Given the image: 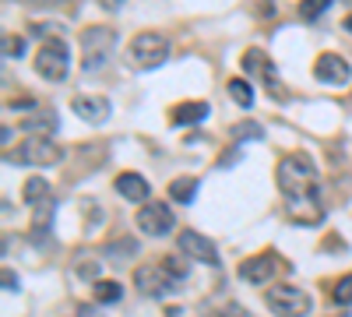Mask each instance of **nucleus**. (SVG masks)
Here are the masks:
<instances>
[{
	"label": "nucleus",
	"instance_id": "obj_7",
	"mask_svg": "<svg viewBox=\"0 0 352 317\" xmlns=\"http://www.w3.org/2000/svg\"><path fill=\"white\" fill-rule=\"evenodd\" d=\"M8 162H18V166H56L60 162V145L53 138H25L14 152L4 155Z\"/></svg>",
	"mask_w": 352,
	"mask_h": 317
},
{
	"label": "nucleus",
	"instance_id": "obj_29",
	"mask_svg": "<svg viewBox=\"0 0 352 317\" xmlns=\"http://www.w3.org/2000/svg\"><path fill=\"white\" fill-rule=\"evenodd\" d=\"M127 4V0H99V8H106V11H120Z\"/></svg>",
	"mask_w": 352,
	"mask_h": 317
},
{
	"label": "nucleus",
	"instance_id": "obj_15",
	"mask_svg": "<svg viewBox=\"0 0 352 317\" xmlns=\"http://www.w3.org/2000/svg\"><path fill=\"white\" fill-rule=\"evenodd\" d=\"M116 194H120L124 201H148V194H152V187H148V180L141 177V173H120V177H116Z\"/></svg>",
	"mask_w": 352,
	"mask_h": 317
},
{
	"label": "nucleus",
	"instance_id": "obj_32",
	"mask_svg": "<svg viewBox=\"0 0 352 317\" xmlns=\"http://www.w3.org/2000/svg\"><path fill=\"white\" fill-rule=\"evenodd\" d=\"M342 28H345V32L352 36V14H345V21H342Z\"/></svg>",
	"mask_w": 352,
	"mask_h": 317
},
{
	"label": "nucleus",
	"instance_id": "obj_8",
	"mask_svg": "<svg viewBox=\"0 0 352 317\" xmlns=\"http://www.w3.org/2000/svg\"><path fill=\"white\" fill-rule=\"evenodd\" d=\"M138 229L144 237H155V240H162V237H169L173 233V226H176V219H173V208L166 205V201H144V205L138 208Z\"/></svg>",
	"mask_w": 352,
	"mask_h": 317
},
{
	"label": "nucleus",
	"instance_id": "obj_10",
	"mask_svg": "<svg viewBox=\"0 0 352 317\" xmlns=\"http://www.w3.org/2000/svg\"><path fill=\"white\" fill-rule=\"evenodd\" d=\"M282 272V257L275 250H264V254H254L240 265V278L250 282V285H264L268 278H275Z\"/></svg>",
	"mask_w": 352,
	"mask_h": 317
},
{
	"label": "nucleus",
	"instance_id": "obj_22",
	"mask_svg": "<svg viewBox=\"0 0 352 317\" xmlns=\"http://www.w3.org/2000/svg\"><path fill=\"white\" fill-rule=\"evenodd\" d=\"M74 275L88 278V282H102L99 278V257H78V261H74Z\"/></svg>",
	"mask_w": 352,
	"mask_h": 317
},
{
	"label": "nucleus",
	"instance_id": "obj_17",
	"mask_svg": "<svg viewBox=\"0 0 352 317\" xmlns=\"http://www.w3.org/2000/svg\"><path fill=\"white\" fill-rule=\"evenodd\" d=\"M194 194H197V180H194V177H176V180L169 184V197L176 201V205H190Z\"/></svg>",
	"mask_w": 352,
	"mask_h": 317
},
{
	"label": "nucleus",
	"instance_id": "obj_19",
	"mask_svg": "<svg viewBox=\"0 0 352 317\" xmlns=\"http://www.w3.org/2000/svg\"><path fill=\"white\" fill-rule=\"evenodd\" d=\"M106 250H109V261H116V265H120V261H131V257H134L141 247H138V240L124 237V240H113Z\"/></svg>",
	"mask_w": 352,
	"mask_h": 317
},
{
	"label": "nucleus",
	"instance_id": "obj_9",
	"mask_svg": "<svg viewBox=\"0 0 352 317\" xmlns=\"http://www.w3.org/2000/svg\"><path fill=\"white\" fill-rule=\"evenodd\" d=\"M176 250H180L184 257H190V261H201V265L219 268V250H215V243L204 237V233H197V229H184V233L176 237Z\"/></svg>",
	"mask_w": 352,
	"mask_h": 317
},
{
	"label": "nucleus",
	"instance_id": "obj_14",
	"mask_svg": "<svg viewBox=\"0 0 352 317\" xmlns=\"http://www.w3.org/2000/svg\"><path fill=\"white\" fill-rule=\"evenodd\" d=\"M56 127H60V120H56V113L53 109H32L28 117L21 120V131L28 134V138H53L56 134Z\"/></svg>",
	"mask_w": 352,
	"mask_h": 317
},
{
	"label": "nucleus",
	"instance_id": "obj_24",
	"mask_svg": "<svg viewBox=\"0 0 352 317\" xmlns=\"http://www.w3.org/2000/svg\"><path fill=\"white\" fill-rule=\"evenodd\" d=\"M232 138H236V141H261L264 138V127L254 124V120H243V124L232 127Z\"/></svg>",
	"mask_w": 352,
	"mask_h": 317
},
{
	"label": "nucleus",
	"instance_id": "obj_12",
	"mask_svg": "<svg viewBox=\"0 0 352 317\" xmlns=\"http://www.w3.org/2000/svg\"><path fill=\"white\" fill-rule=\"evenodd\" d=\"M243 71H247V74H257V78L264 81V89H272L275 96H282V89H278V71H275V64L268 61V53L247 50V53H243Z\"/></svg>",
	"mask_w": 352,
	"mask_h": 317
},
{
	"label": "nucleus",
	"instance_id": "obj_1",
	"mask_svg": "<svg viewBox=\"0 0 352 317\" xmlns=\"http://www.w3.org/2000/svg\"><path fill=\"white\" fill-rule=\"evenodd\" d=\"M278 190L285 197L289 215L300 226H320L324 222V197H320V180H317V166L303 152H289L282 155L275 169Z\"/></svg>",
	"mask_w": 352,
	"mask_h": 317
},
{
	"label": "nucleus",
	"instance_id": "obj_6",
	"mask_svg": "<svg viewBox=\"0 0 352 317\" xmlns=\"http://www.w3.org/2000/svg\"><path fill=\"white\" fill-rule=\"evenodd\" d=\"M36 71L43 81H64L71 71V50L64 39H43L36 50Z\"/></svg>",
	"mask_w": 352,
	"mask_h": 317
},
{
	"label": "nucleus",
	"instance_id": "obj_26",
	"mask_svg": "<svg viewBox=\"0 0 352 317\" xmlns=\"http://www.w3.org/2000/svg\"><path fill=\"white\" fill-rule=\"evenodd\" d=\"M36 233H43V229H50V219H53V197L43 201V205H36Z\"/></svg>",
	"mask_w": 352,
	"mask_h": 317
},
{
	"label": "nucleus",
	"instance_id": "obj_4",
	"mask_svg": "<svg viewBox=\"0 0 352 317\" xmlns=\"http://www.w3.org/2000/svg\"><path fill=\"white\" fill-rule=\"evenodd\" d=\"M169 61V39L162 32H138L127 43V64L134 71H155Z\"/></svg>",
	"mask_w": 352,
	"mask_h": 317
},
{
	"label": "nucleus",
	"instance_id": "obj_16",
	"mask_svg": "<svg viewBox=\"0 0 352 317\" xmlns=\"http://www.w3.org/2000/svg\"><path fill=\"white\" fill-rule=\"evenodd\" d=\"M208 102H201V99H190V102H180V106H173V113H169V120L176 124V127H190V124H201L204 117H208Z\"/></svg>",
	"mask_w": 352,
	"mask_h": 317
},
{
	"label": "nucleus",
	"instance_id": "obj_31",
	"mask_svg": "<svg viewBox=\"0 0 352 317\" xmlns=\"http://www.w3.org/2000/svg\"><path fill=\"white\" fill-rule=\"evenodd\" d=\"M222 317H250V314H247V310H240V307H226V310H222Z\"/></svg>",
	"mask_w": 352,
	"mask_h": 317
},
{
	"label": "nucleus",
	"instance_id": "obj_2",
	"mask_svg": "<svg viewBox=\"0 0 352 317\" xmlns=\"http://www.w3.org/2000/svg\"><path fill=\"white\" fill-rule=\"evenodd\" d=\"M187 282V257L184 254H169L162 261H148L134 272V289L141 296H166L184 289Z\"/></svg>",
	"mask_w": 352,
	"mask_h": 317
},
{
	"label": "nucleus",
	"instance_id": "obj_21",
	"mask_svg": "<svg viewBox=\"0 0 352 317\" xmlns=\"http://www.w3.org/2000/svg\"><path fill=\"white\" fill-rule=\"evenodd\" d=\"M120 296H124V285H120V282H109V278L96 282V300H99V303H116Z\"/></svg>",
	"mask_w": 352,
	"mask_h": 317
},
{
	"label": "nucleus",
	"instance_id": "obj_30",
	"mask_svg": "<svg viewBox=\"0 0 352 317\" xmlns=\"http://www.w3.org/2000/svg\"><path fill=\"white\" fill-rule=\"evenodd\" d=\"M28 4H39V8H60L67 0H28Z\"/></svg>",
	"mask_w": 352,
	"mask_h": 317
},
{
	"label": "nucleus",
	"instance_id": "obj_18",
	"mask_svg": "<svg viewBox=\"0 0 352 317\" xmlns=\"http://www.w3.org/2000/svg\"><path fill=\"white\" fill-rule=\"evenodd\" d=\"M21 197L28 205H43V201H50V184L43 177H28L25 187H21Z\"/></svg>",
	"mask_w": 352,
	"mask_h": 317
},
{
	"label": "nucleus",
	"instance_id": "obj_28",
	"mask_svg": "<svg viewBox=\"0 0 352 317\" xmlns=\"http://www.w3.org/2000/svg\"><path fill=\"white\" fill-rule=\"evenodd\" d=\"M4 289H18V275L11 268H4Z\"/></svg>",
	"mask_w": 352,
	"mask_h": 317
},
{
	"label": "nucleus",
	"instance_id": "obj_23",
	"mask_svg": "<svg viewBox=\"0 0 352 317\" xmlns=\"http://www.w3.org/2000/svg\"><path fill=\"white\" fill-rule=\"evenodd\" d=\"M328 8H331V0H300V18L303 21H317Z\"/></svg>",
	"mask_w": 352,
	"mask_h": 317
},
{
	"label": "nucleus",
	"instance_id": "obj_25",
	"mask_svg": "<svg viewBox=\"0 0 352 317\" xmlns=\"http://www.w3.org/2000/svg\"><path fill=\"white\" fill-rule=\"evenodd\" d=\"M331 296H335V303H338V307H352V275H342V278L335 282Z\"/></svg>",
	"mask_w": 352,
	"mask_h": 317
},
{
	"label": "nucleus",
	"instance_id": "obj_3",
	"mask_svg": "<svg viewBox=\"0 0 352 317\" xmlns=\"http://www.w3.org/2000/svg\"><path fill=\"white\" fill-rule=\"evenodd\" d=\"M113 50H116V32L109 25H88L81 32V67L92 74L102 71L113 61Z\"/></svg>",
	"mask_w": 352,
	"mask_h": 317
},
{
	"label": "nucleus",
	"instance_id": "obj_5",
	"mask_svg": "<svg viewBox=\"0 0 352 317\" xmlns=\"http://www.w3.org/2000/svg\"><path fill=\"white\" fill-rule=\"evenodd\" d=\"M264 303H268V310L275 317H307L310 314V296L300 289V285H289V282L268 285Z\"/></svg>",
	"mask_w": 352,
	"mask_h": 317
},
{
	"label": "nucleus",
	"instance_id": "obj_20",
	"mask_svg": "<svg viewBox=\"0 0 352 317\" xmlns=\"http://www.w3.org/2000/svg\"><path fill=\"white\" fill-rule=\"evenodd\" d=\"M229 96H232V102H240L243 109L254 106V89H250L247 78H232V81H229Z\"/></svg>",
	"mask_w": 352,
	"mask_h": 317
},
{
	"label": "nucleus",
	"instance_id": "obj_27",
	"mask_svg": "<svg viewBox=\"0 0 352 317\" xmlns=\"http://www.w3.org/2000/svg\"><path fill=\"white\" fill-rule=\"evenodd\" d=\"M21 50H25V39L21 36H4V56H21Z\"/></svg>",
	"mask_w": 352,
	"mask_h": 317
},
{
	"label": "nucleus",
	"instance_id": "obj_13",
	"mask_svg": "<svg viewBox=\"0 0 352 317\" xmlns=\"http://www.w3.org/2000/svg\"><path fill=\"white\" fill-rule=\"evenodd\" d=\"M71 109L78 113L85 124H96V127L109 120V99L106 96H74Z\"/></svg>",
	"mask_w": 352,
	"mask_h": 317
},
{
	"label": "nucleus",
	"instance_id": "obj_11",
	"mask_svg": "<svg viewBox=\"0 0 352 317\" xmlns=\"http://www.w3.org/2000/svg\"><path fill=\"white\" fill-rule=\"evenodd\" d=\"M314 74H317V81L342 89V85H349V78H352V64L345 61V56H338V53H320L314 61Z\"/></svg>",
	"mask_w": 352,
	"mask_h": 317
}]
</instances>
